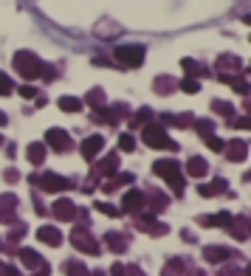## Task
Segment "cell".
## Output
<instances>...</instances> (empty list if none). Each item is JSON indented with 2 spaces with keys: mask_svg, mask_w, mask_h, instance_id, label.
Segmentation results:
<instances>
[{
  "mask_svg": "<svg viewBox=\"0 0 251 276\" xmlns=\"http://www.w3.org/2000/svg\"><path fill=\"white\" fill-rule=\"evenodd\" d=\"M12 65L23 79H37L40 74H43L45 79H54V71H51L48 65H43V62L37 59V54H31V51H17V54L12 56Z\"/></svg>",
  "mask_w": 251,
  "mask_h": 276,
  "instance_id": "1",
  "label": "cell"
},
{
  "mask_svg": "<svg viewBox=\"0 0 251 276\" xmlns=\"http://www.w3.org/2000/svg\"><path fill=\"white\" fill-rule=\"evenodd\" d=\"M153 172L158 175V178H164L166 183L175 189V195H181V192H184V175H181V166H178L175 161H170V158L155 161V164H153Z\"/></svg>",
  "mask_w": 251,
  "mask_h": 276,
  "instance_id": "2",
  "label": "cell"
},
{
  "mask_svg": "<svg viewBox=\"0 0 251 276\" xmlns=\"http://www.w3.org/2000/svg\"><path fill=\"white\" fill-rule=\"evenodd\" d=\"M144 144L153 147V149H170V152H175L178 149V144L166 138V133H164L161 124H150V127H144Z\"/></svg>",
  "mask_w": 251,
  "mask_h": 276,
  "instance_id": "3",
  "label": "cell"
},
{
  "mask_svg": "<svg viewBox=\"0 0 251 276\" xmlns=\"http://www.w3.org/2000/svg\"><path fill=\"white\" fill-rule=\"evenodd\" d=\"M31 183L34 186H40V189L43 192H51V195H54V192H65V189H71V180L68 178H60V175H57V172H45V175H31Z\"/></svg>",
  "mask_w": 251,
  "mask_h": 276,
  "instance_id": "4",
  "label": "cell"
},
{
  "mask_svg": "<svg viewBox=\"0 0 251 276\" xmlns=\"http://www.w3.org/2000/svg\"><path fill=\"white\" fill-rule=\"evenodd\" d=\"M116 62L124 68H138L144 62V45H119L116 51Z\"/></svg>",
  "mask_w": 251,
  "mask_h": 276,
  "instance_id": "5",
  "label": "cell"
},
{
  "mask_svg": "<svg viewBox=\"0 0 251 276\" xmlns=\"http://www.w3.org/2000/svg\"><path fill=\"white\" fill-rule=\"evenodd\" d=\"M45 144H48L51 149H57V152H68L71 149V135L65 133V130H60V127H51L48 133H45Z\"/></svg>",
  "mask_w": 251,
  "mask_h": 276,
  "instance_id": "6",
  "label": "cell"
},
{
  "mask_svg": "<svg viewBox=\"0 0 251 276\" xmlns=\"http://www.w3.org/2000/svg\"><path fill=\"white\" fill-rule=\"evenodd\" d=\"M20 262H23L25 268H31V270H40V276L48 273V265L43 262V257H40L34 248H20Z\"/></svg>",
  "mask_w": 251,
  "mask_h": 276,
  "instance_id": "7",
  "label": "cell"
},
{
  "mask_svg": "<svg viewBox=\"0 0 251 276\" xmlns=\"http://www.w3.org/2000/svg\"><path fill=\"white\" fill-rule=\"evenodd\" d=\"M71 246H74L76 251H85V254H99L96 239H91V234L82 231V228H76V231L71 234Z\"/></svg>",
  "mask_w": 251,
  "mask_h": 276,
  "instance_id": "8",
  "label": "cell"
},
{
  "mask_svg": "<svg viewBox=\"0 0 251 276\" xmlns=\"http://www.w3.org/2000/svg\"><path fill=\"white\" fill-rule=\"evenodd\" d=\"M51 214L57 217V220H62V223H68V220H76V206L71 200H57L54 206H51Z\"/></svg>",
  "mask_w": 251,
  "mask_h": 276,
  "instance_id": "9",
  "label": "cell"
},
{
  "mask_svg": "<svg viewBox=\"0 0 251 276\" xmlns=\"http://www.w3.org/2000/svg\"><path fill=\"white\" fill-rule=\"evenodd\" d=\"M14 211H17V197H14L12 192L0 195V223H12Z\"/></svg>",
  "mask_w": 251,
  "mask_h": 276,
  "instance_id": "10",
  "label": "cell"
},
{
  "mask_svg": "<svg viewBox=\"0 0 251 276\" xmlns=\"http://www.w3.org/2000/svg\"><path fill=\"white\" fill-rule=\"evenodd\" d=\"M229 234H232L234 239H240V242H245L251 234V217H234L232 226H229Z\"/></svg>",
  "mask_w": 251,
  "mask_h": 276,
  "instance_id": "11",
  "label": "cell"
},
{
  "mask_svg": "<svg viewBox=\"0 0 251 276\" xmlns=\"http://www.w3.org/2000/svg\"><path fill=\"white\" fill-rule=\"evenodd\" d=\"M102 147H104V138H102V135H88L85 141H82V158L93 161L99 152H102Z\"/></svg>",
  "mask_w": 251,
  "mask_h": 276,
  "instance_id": "12",
  "label": "cell"
},
{
  "mask_svg": "<svg viewBox=\"0 0 251 276\" xmlns=\"http://www.w3.org/2000/svg\"><path fill=\"white\" fill-rule=\"evenodd\" d=\"M144 203H147V195H144V192L130 189L127 195H124V203H122V206H124V211H133V214H135V211L144 209Z\"/></svg>",
  "mask_w": 251,
  "mask_h": 276,
  "instance_id": "13",
  "label": "cell"
},
{
  "mask_svg": "<svg viewBox=\"0 0 251 276\" xmlns=\"http://www.w3.org/2000/svg\"><path fill=\"white\" fill-rule=\"evenodd\" d=\"M135 223H138V228H144V231H150V234H153V237H164V234L166 231H170V228H166L164 226V223H158V220H155V217L153 214H144V217H138V220H135Z\"/></svg>",
  "mask_w": 251,
  "mask_h": 276,
  "instance_id": "14",
  "label": "cell"
},
{
  "mask_svg": "<svg viewBox=\"0 0 251 276\" xmlns=\"http://www.w3.org/2000/svg\"><path fill=\"white\" fill-rule=\"evenodd\" d=\"M37 239L40 242H45V246H51V248L62 246V234H60V228H54V226H43L37 231Z\"/></svg>",
  "mask_w": 251,
  "mask_h": 276,
  "instance_id": "15",
  "label": "cell"
},
{
  "mask_svg": "<svg viewBox=\"0 0 251 276\" xmlns=\"http://www.w3.org/2000/svg\"><path fill=\"white\" fill-rule=\"evenodd\" d=\"M245 155H248V147H245V141H240V138H234V141H226V158L229 161H245Z\"/></svg>",
  "mask_w": 251,
  "mask_h": 276,
  "instance_id": "16",
  "label": "cell"
},
{
  "mask_svg": "<svg viewBox=\"0 0 251 276\" xmlns=\"http://www.w3.org/2000/svg\"><path fill=\"white\" fill-rule=\"evenodd\" d=\"M116 172H119V155H107V158L93 169V180L104 178V175H116Z\"/></svg>",
  "mask_w": 251,
  "mask_h": 276,
  "instance_id": "17",
  "label": "cell"
},
{
  "mask_svg": "<svg viewBox=\"0 0 251 276\" xmlns=\"http://www.w3.org/2000/svg\"><path fill=\"white\" fill-rule=\"evenodd\" d=\"M203 257H206V262L217 265V262H226V259L232 257V251L223 248V246H206V248H203Z\"/></svg>",
  "mask_w": 251,
  "mask_h": 276,
  "instance_id": "18",
  "label": "cell"
},
{
  "mask_svg": "<svg viewBox=\"0 0 251 276\" xmlns=\"http://www.w3.org/2000/svg\"><path fill=\"white\" fill-rule=\"evenodd\" d=\"M223 192H226V180H223V178L212 180V183L198 186V195H201V197H217V195H223Z\"/></svg>",
  "mask_w": 251,
  "mask_h": 276,
  "instance_id": "19",
  "label": "cell"
},
{
  "mask_svg": "<svg viewBox=\"0 0 251 276\" xmlns=\"http://www.w3.org/2000/svg\"><path fill=\"white\" fill-rule=\"evenodd\" d=\"M186 172H189L192 178H206V172H209V164L203 158H195L192 155L189 161H186Z\"/></svg>",
  "mask_w": 251,
  "mask_h": 276,
  "instance_id": "20",
  "label": "cell"
},
{
  "mask_svg": "<svg viewBox=\"0 0 251 276\" xmlns=\"http://www.w3.org/2000/svg\"><path fill=\"white\" fill-rule=\"evenodd\" d=\"M104 242H107V248H110V251H116V254L127 251V239H124L119 231H107V234H104Z\"/></svg>",
  "mask_w": 251,
  "mask_h": 276,
  "instance_id": "21",
  "label": "cell"
},
{
  "mask_svg": "<svg viewBox=\"0 0 251 276\" xmlns=\"http://www.w3.org/2000/svg\"><path fill=\"white\" fill-rule=\"evenodd\" d=\"M232 220L234 217L232 214H226V211H223V214H212V217H201V226H232Z\"/></svg>",
  "mask_w": 251,
  "mask_h": 276,
  "instance_id": "22",
  "label": "cell"
},
{
  "mask_svg": "<svg viewBox=\"0 0 251 276\" xmlns=\"http://www.w3.org/2000/svg\"><path fill=\"white\" fill-rule=\"evenodd\" d=\"M153 90H155V93H161V96H166V93H172V90H175V82H172L170 76H155Z\"/></svg>",
  "mask_w": 251,
  "mask_h": 276,
  "instance_id": "23",
  "label": "cell"
},
{
  "mask_svg": "<svg viewBox=\"0 0 251 276\" xmlns=\"http://www.w3.org/2000/svg\"><path fill=\"white\" fill-rule=\"evenodd\" d=\"M60 110H62V113H76V110H82V99L62 96V99H60Z\"/></svg>",
  "mask_w": 251,
  "mask_h": 276,
  "instance_id": "24",
  "label": "cell"
},
{
  "mask_svg": "<svg viewBox=\"0 0 251 276\" xmlns=\"http://www.w3.org/2000/svg\"><path fill=\"white\" fill-rule=\"evenodd\" d=\"M161 276H184V259H170L161 270Z\"/></svg>",
  "mask_w": 251,
  "mask_h": 276,
  "instance_id": "25",
  "label": "cell"
},
{
  "mask_svg": "<svg viewBox=\"0 0 251 276\" xmlns=\"http://www.w3.org/2000/svg\"><path fill=\"white\" fill-rule=\"evenodd\" d=\"M25 155H29L31 164H43V161H45V144H31Z\"/></svg>",
  "mask_w": 251,
  "mask_h": 276,
  "instance_id": "26",
  "label": "cell"
},
{
  "mask_svg": "<svg viewBox=\"0 0 251 276\" xmlns=\"http://www.w3.org/2000/svg\"><path fill=\"white\" fill-rule=\"evenodd\" d=\"M212 110L220 113V116L229 118V121H234V107L229 105V102H217V99H214V102H212Z\"/></svg>",
  "mask_w": 251,
  "mask_h": 276,
  "instance_id": "27",
  "label": "cell"
},
{
  "mask_svg": "<svg viewBox=\"0 0 251 276\" xmlns=\"http://www.w3.org/2000/svg\"><path fill=\"white\" fill-rule=\"evenodd\" d=\"M104 99H107V96H104V90H102V87H93V90H88L85 102H88L91 107H102V105H104Z\"/></svg>",
  "mask_w": 251,
  "mask_h": 276,
  "instance_id": "28",
  "label": "cell"
},
{
  "mask_svg": "<svg viewBox=\"0 0 251 276\" xmlns=\"http://www.w3.org/2000/svg\"><path fill=\"white\" fill-rule=\"evenodd\" d=\"M166 206V195H161V192H150V211H161Z\"/></svg>",
  "mask_w": 251,
  "mask_h": 276,
  "instance_id": "29",
  "label": "cell"
},
{
  "mask_svg": "<svg viewBox=\"0 0 251 276\" xmlns=\"http://www.w3.org/2000/svg\"><path fill=\"white\" fill-rule=\"evenodd\" d=\"M65 273H68V276H91V270H88L82 262H76V259H74V262L65 265Z\"/></svg>",
  "mask_w": 251,
  "mask_h": 276,
  "instance_id": "30",
  "label": "cell"
},
{
  "mask_svg": "<svg viewBox=\"0 0 251 276\" xmlns=\"http://www.w3.org/2000/svg\"><path fill=\"white\" fill-rule=\"evenodd\" d=\"M181 65H184V71L189 74V79H195V76H201V74H203V68L198 65L195 59H189V56H186V59H181Z\"/></svg>",
  "mask_w": 251,
  "mask_h": 276,
  "instance_id": "31",
  "label": "cell"
},
{
  "mask_svg": "<svg viewBox=\"0 0 251 276\" xmlns=\"http://www.w3.org/2000/svg\"><path fill=\"white\" fill-rule=\"evenodd\" d=\"M147 118H153V110H150V107H141V110L135 113L133 118H130V127H141V124L147 121Z\"/></svg>",
  "mask_w": 251,
  "mask_h": 276,
  "instance_id": "32",
  "label": "cell"
},
{
  "mask_svg": "<svg viewBox=\"0 0 251 276\" xmlns=\"http://www.w3.org/2000/svg\"><path fill=\"white\" fill-rule=\"evenodd\" d=\"M195 130L203 135V141H206V138H212V130H214V124H212V121H206V118H198V121H195Z\"/></svg>",
  "mask_w": 251,
  "mask_h": 276,
  "instance_id": "33",
  "label": "cell"
},
{
  "mask_svg": "<svg viewBox=\"0 0 251 276\" xmlns=\"http://www.w3.org/2000/svg\"><path fill=\"white\" fill-rule=\"evenodd\" d=\"M217 68H240V59L232 54H220L217 56Z\"/></svg>",
  "mask_w": 251,
  "mask_h": 276,
  "instance_id": "34",
  "label": "cell"
},
{
  "mask_svg": "<svg viewBox=\"0 0 251 276\" xmlns=\"http://www.w3.org/2000/svg\"><path fill=\"white\" fill-rule=\"evenodd\" d=\"M119 149H124V152H133V149H135L133 135H127V133H122V135H119Z\"/></svg>",
  "mask_w": 251,
  "mask_h": 276,
  "instance_id": "35",
  "label": "cell"
},
{
  "mask_svg": "<svg viewBox=\"0 0 251 276\" xmlns=\"http://www.w3.org/2000/svg\"><path fill=\"white\" fill-rule=\"evenodd\" d=\"M206 147L212 149V152H226V141H220L217 135H212V138H206Z\"/></svg>",
  "mask_w": 251,
  "mask_h": 276,
  "instance_id": "36",
  "label": "cell"
},
{
  "mask_svg": "<svg viewBox=\"0 0 251 276\" xmlns=\"http://www.w3.org/2000/svg\"><path fill=\"white\" fill-rule=\"evenodd\" d=\"M93 118H96L99 124H116V113H110V110H99Z\"/></svg>",
  "mask_w": 251,
  "mask_h": 276,
  "instance_id": "37",
  "label": "cell"
},
{
  "mask_svg": "<svg viewBox=\"0 0 251 276\" xmlns=\"http://www.w3.org/2000/svg\"><path fill=\"white\" fill-rule=\"evenodd\" d=\"M96 211H102V214H107V217H119L122 211L116 209V206H110V203H96Z\"/></svg>",
  "mask_w": 251,
  "mask_h": 276,
  "instance_id": "38",
  "label": "cell"
},
{
  "mask_svg": "<svg viewBox=\"0 0 251 276\" xmlns=\"http://www.w3.org/2000/svg\"><path fill=\"white\" fill-rule=\"evenodd\" d=\"M14 90V85H12V79H9L6 74H0V96H9V93Z\"/></svg>",
  "mask_w": 251,
  "mask_h": 276,
  "instance_id": "39",
  "label": "cell"
},
{
  "mask_svg": "<svg viewBox=\"0 0 251 276\" xmlns=\"http://www.w3.org/2000/svg\"><path fill=\"white\" fill-rule=\"evenodd\" d=\"M181 87H184V93H198V90H201V82H198V79H189V76H186V79L181 82Z\"/></svg>",
  "mask_w": 251,
  "mask_h": 276,
  "instance_id": "40",
  "label": "cell"
},
{
  "mask_svg": "<svg viewBox=\"0 0 251 276\" xmlns=\"http://www.w3.org/2000/svg\"><path fill=\"white\" fill-rule=\"evenodd\" d=\"M234 130H251V116H240V118H234V121H229Z\"/></svg>",
  "mask_w": 251,
  "mask_h": 276,
  "instance_id": "41",
  "label": "cell"
},
{
  "mask_svg": "<svg viewBox=\"0 0 251 276\" xmlns=\"http://www.w3.org/2000/svg\"><path fill=\"white\" fill-rule=\"evenodd\" d=\"M23 234H25V228H23V226L12 228V231H9V242H12V246H14V242H20V237H23Z\"/></svg>",
  "mask_w": 251,
  "mask_h": 276,
  "instance_id": "42",
  "label": "cell"
},
{
  "mask_svg": "<svg viewBox=\"0 0 251 276\" xmlns=\"http://www.w3.org/2000/svg\"><path fill=\"white\" fill-rule=\"evenodd\" d=\"M0 276H20V270L14 265H3L0 262Z\"/></svg>",
  "mask_w": 251,
  "mask_h": 276,
  "instance_id": "43",
  "label": "cell"
},
{
  "mask_svg": "<svg viewBox=\"0 0 251 276\" xmlns=\"http://www.w3.org/2000/svg\"><path fill=\"white\" fill-rule=\"evenodd\" d=\"M3 178H6V183H17V180H20V172L17 169H6V175H3Z\"/></svg>",
  "mask_w": 251,
  "mask_h": 276,
  "instance_id": "44",
  "label": "cell"
},
{
  "mask_svg": "<svg viewBox=\"0 0 251 276\" xmlns=\"http://www.w3.org/2000/svg\"><path fill=\"white\" fill-rule=\"evenodd\" d=\"M20 96H23V99H34V96H37V90H34V87H29V85H23V87H20Z\"/></svg>",
  "mask_w": 251,
  "mask_h": 276,
  "instance_id": "45",
  "label": "cell"
},
{
  "mask_svg": "<svg viewBox=\"0 0 251 276\" xmlns=\"http://www.w3.org/2000/svg\"><path fill=\"white\" fill-rule=\"evenodd\" d=\"M124 276H144V270H141L138 265H127V268H124Z\"/></svg>",
  "mask_w": 251,
  "mask_h": 276,
  "instance_id": "46",
  "label": "cell"
},
{
  "mask_svg": "<svg viewBox=\"0 0 251 276\" xmlns=\"http://www.w3.org/2000/svg\"><path fill=\"white\" fill-rule=\"evenodd\" d=\"M110 276H124V265H122V262H116V265L110 268Z\"/></svg>",
  "mask_w": 251,
  "mask_h": 276,
  "instance_id": "47",
  "label": "cell"
},
{
  "mask_svg": "<svg viewBox=\"0 0 251 276\" xmlns=\"http://www.w3.org/2000/svg\"><path fill=\"white\" fill-rule=\"evenodd\" d=\"M217 276H240V270L237 268H226V270H220Z\"/></svg>",
  "mask_w": 251,
  "mask_h": 276,
  "instance_id": "48",
  "label": "cell"
},
{
  "mask_svg": "<svg viewBox=\"0 0 251 276\" xmlns=\"http://www.w3.org/2000/svg\"><path fill=\"white\" fill-rule=\"evenodd\" d=\"M6 124H9V118H6V113L0 110V127H6Z\"/></svg>",
  "mask_w": 251,
  "mask_h": 276,
  "instance_id": "49",
  "label": "cell"
},
{
  "mask_svg": "<svg viewBox=\"0 0 251 276\" xmlns=\"http://www.w3.org/2000/svg\"><path fill=\"white\" fill-rule=\"evenodd\" d=\"M243 20H245V23H248V25H251V14H245V17H243Z\"/></svg>",
  "mask_w": 251,
  "mask_h": 276,
  "instance_id": "50",
  "label": "cell"
},
{
  "mask_svg": "<svg viewBox=\"0 0 251 276\" xmlns=\"http://www.w3.org/2000/svg\"><path fill=\"white\" fill-rule=\"evenodd\" d=\"M91 276H104V270H96V273H91Z\"/></svg>",
  "mask_w": 251,
  "mask_h": 276,
  "instance_id": "51",
  "label": "cell"
},
{
  "mask_svg": "<svg viewBox=\"0 0 251 276\" xmlns=\"http://www.w3.org/2000/svg\"><path fill=\"white\" fill-rule=\"evenodd\" d=\"M245 276H251V265H248V268H245Z\"/></svg>",
  "mask_w": 251,
  "mask_h": 276,
  "instance_id": "52",
  "label": "cell"
},
{
  "mask_svg": "<svg viewBox=\"0 0 251 276\" xmlns=\"http://www.w3.org/2000/svg\"><path fill=\"white\" fill-rule=\"evenodd\" d=\"M245 107H248V110H251V99H248V102H245Z\"/></svg>",
  "mask_w": 251,
  "mask_h": 276,
  "instance_id": "53",
  "label": "cell"
},
{
  "mask_svg": "<svg viewBox=\"0 0 251 276\" xmlns=\"http://www.w3.org/2000/svg\"><path fill=\"white\" fill-rule=\"evenodd\" d=\"M0 144H3V138H0Z\"/></svg>",
  "mask_w": 251,
  "mask_h": 276,
  "instance_id": "54",
  "label": "cell"
}]
</instances>
